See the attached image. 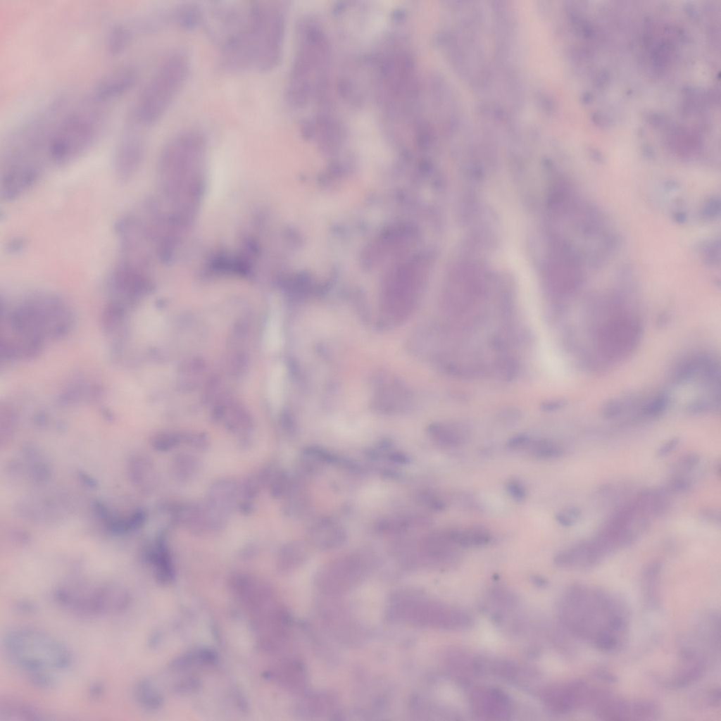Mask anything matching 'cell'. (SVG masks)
<instances>
[{
	"label": "cell",
	"mask_w": 721,
	"mask_h": 721,
	"mask_svg": "<svg viewBox=\"0 0 721 721\" xmlns=\"http://www.w3.org/2000/svg\"><path fill=\"white\" fill-rule=\"evenodd\" d=\"M558 615L571 635L601 651H617L627 640L628 608L618 596L604 589L570 586L559 600Z\"/></svg>",
	"instance_id": "1"
},
{
	"label": "cell",
	"mask_w": 721,
	"mask_h": 721,
	"mask_svg": "<svg viewBox=\"0 0 721 721\" xmlns=\"http://www.w3.org/2000/svg\"><path fill=\"white\" fill-rule=\"evenodd\" d=\"M285 6L280 1H250L247 16L218 50L221 66L230 72H269L280 61Z\"/></svg>",
	"instance_id": "2"
},
{
	"label": "cell",
	"mask_w": 721,
	"mask_h": 721,
	"mask_svg": "<svg viewBox=\"0 0 721 721\" xmlns=\"http://www.w3.org/2000/svg\"><path fill=\"white\" fill-rule=\"evenodd\" d=\"M104 106L90 96L84 106L66 112L49 132L47 161L61 165L86 152L100 134L104 121Z\"/></svg>",
	"instance_id": "3"
},
{
	"label": "cell",
	"mask_w": 721,
	"mask_h": 721,
	"mask_svg": "<svg viewBox=\"0 0 721 721\" xmlns=\"http://www.w3.org/2000/svg\"><path fill=\"white\" fill-rule=\"evenodd\" d=\"M189 70L184 52L168 54L144 84L130 115L144 127L158 122L182 91Z\"/></svg>",
	"instance_id": "4"
},
{
	"label": "cell",
	"mask_w": 721,
	"mask_h": 721,
	"mask_svg": "<svg viewBox=\"0 0 721 721\" xmlns=\"http://www.w3.org/2000/svg\"><path fill=\"white\" fill-rule=\"evenodd\" d=\"M8 658L28 672L53 674L68 669L73 661L68 647L49 634L32 627H18L4 639Z\"/></svg>",
	"instance_id": "5"
},
{
	"label": "cell",
	"mask_w": 721,
	"mask_h": 721,
	"mask_svg": "<svg viewBox=\"0 0 721 721\" xmlns=\"http://www.w3.org/2000/svg\"><path fill=\"white\" fill-rule=\"evenodd\" d=\"M54 598L63 608L87 616L118 614L131 603L127 589L109 582L64 584L54 591Z\"/></svg>",
	"instance_id": "6"
},
{
	"label": "cell",
	"mask_w": 721,
	"mask_h": 721,
	"mask_svg": "<svg viewBox=\"0 0 721 721\" xmlns=\"http://www.w3.org/2000/svg\"><path fill=\"white\" fill-rule=\"evenodd\" d=\"M641 329L635 318L620 315L607 320L596 335L601 353L609 359H618L629 354L638 344Z\"/></svg>",
	"instance_id": "7"
},
{
	"label": "cell",
	"mask_w": 721,
	"mask_h": 721,
	"mask_svg": "<svg viewBox=\"0 0 721 721\" xmlns=\"http://www.w3.org/2000/svg\"><path fill=\"white\" fill-rule=\"evenodd\" d=\"M600 687L583 680H574L548 686L541 693L546 708L556 715H565L579 709L591 710Z\"/></svg>",
	"instance_id": "8"
},
{
	"label": "cell",
	"mask_w": 721,
	"mask_h": 721,
	"mask_svg": "<svg viewBox=\"0 0 721 721\" xmlns=\"http://www.w3.org/2000/svg\"><path fill=\"white\" fill-rule=\"evenodd\" d=\"M143 127L130 115L119 137L114 165L117 177L123 182L130 180L142 163L145 151Z\"/></svg>",
	"instance_id": "9"
},
{
	"label": "cell",
	"mask_w": 721,
	"mask_h": 721,
	"mask_svg": "<svg viewBox=\"0 0 721 721\" xmlns=\"http://www.w3.org/2000/svg\"><path fill=\"white\" fill-rule=\"evenodd\" d=\"M594 714L606 720H653L660 715V709L653 701L625 699L610 693Z\"/></svg>",
	"instance_id": "10"
},
{
	"label": "cell",
	"mask_w": 721,
	"mask_h": 721,
	"mask_svg": "<svg viewBox=\"0 0 721 721\" xmlns=\"http://www.w3.org/2000/svg\"><path fill=\"white\" fill-rule=\"evenodd\" d=\"M470 704L474 715L482 720H507L513 711V703L510 696L501 689L493 686L473 691Z\"/></svg>",
	"instance_id": "11"
},
{
	"label": "cell",
	"mask_w": 721,
	"mask_h": 721,
	"mask_svg": "<svg viewBox=\"0 0 721 721\" xmlns=\"http://www.w3.org/2000/svg\"><path fill=\"white\" fill-rule=\"evenodd\" d=\"M137 79V71L134 67L130 65L119 66L105 73L98 80L90 96L105 104L128 92Z\"/></svg>",
	"instance_id": "12"
},
{
	"label": "cell",
	"mask_w": 721,
	"mask_h": 721,
	"mask_svg": "<svg viewBox=\"0 0 721 721\" xmlns=\"http://www.w3.org/2000/svg\"><path fill=\"white\" fill-rule=\"evenodd\" d=\"M604 557V553L592 541L581 542L558 552L553 561L561 568L587 570L598 565Z\"/></svg>",
	"instance_id": "13"
},
{
	"label": "cell",
	"mask_w": 721,
	"mask_h": 721,
	"mask_svg": "<svg viewBox=\"0 0 721 721\" xmlns=\"http://www.w3.org/2000/svg\"><path fill=\"white\" fill-rule=\"evenodd\" d=\"M310 543L320 549L331 550L342 546L347 539L346 531L339 522L322 517L314 520L308 529Z\"/></svg>",
	"instance_id": "14"
},
{
	"label": "cell",
	"mask_w": 721,
	"mask_h": 721,
	"mask_svg": "<svg viewBox=\"0 0 721 721\" xmlns=\"http://www.w3.org/2000/svg\"><path fill=\"white\" fill-rule=\"evenodd\" d=\"M239 483L232 477H222L210 486L205 505L210 509L230 515L237 507Z\"/></svg>",
	"instance_id": "15"
},
{
	"label": "cell",
	"mask_w": 721,
	"mask_h": 721,
	"mask_svg": "<svg viewBox=\"0 0 721 721\" xmlns=\"http://www.w3.org/2000/svg\"><path fill=\"white\" fill-rule=\"evenodd\" d=\"M144 558L153 567L155 578L160 584H167L174 579L175 570L165 533H161L154 544L146 548Z\"/></svg>",
	"instance_id": "16"
},
{
	"label": "cell",
	"mask_w": 721,
	"mask_h": 721,
	"mask_svg": "<svg viewBox=\"0 0 721 721\" xmlns=\"http://www.w3.org/2000/svg\"><path fill=\"white\" fill-rule=\"evenodd\" d=\"M417 546L422 556L433 561L451 563L457 555L458 547L451 541L446 529L427 534Z\"/></svg>",
	"instance_id": "17"
},
{
	"label": "cell",
	"mask_w": 721,
	"mask_h": 721,
	"mask_svg": "<svg viewBox=\"0 0 721 721\" xmlns=\"http://www.w3.org/2000/svg\"><path fill=\"white\" fill-rule=\"evenodd\" d=\"M451 541L457 547L477 548L486 546L491 539L490 531L482 526L446 529Z\"/></svg>",
	"instance_id": "18"
},
{
	"label": "cell",
	"mask_w": 721,
	"mask_h": 721,
	"mask_svg": "<svg viewBox=\"0 0 721 721\" xmlns=\"http://www.w3.org/2000/svg\"><path fill=\"white\" fill-rule=\"evenodd\" d=\"M44 714L35 706L25 701L8 698L0 703L1 721H27L45 720Z\"/></svg>",
	"instance_id": "19"
},
{
	"label": "cell",
	"mask_w": 721,
	"mask_h": 721,
	"mask_svg": "<svg viewBox=\"0 0 721 721\" xmlns=\"http://www.w3.org/2000/svg\"><path fill=\"white\" fill-rule=\"evenodd\" d=\"M428 522V520L422 516L393 515L382 518L377 522L375 528L382 534L396 535L405 534L412 528L426 525Z\"/></svg>",
	"instance_id": "20"
},
{
	"label": "cell",
	"mask_w": 721,
	"mask_h": 721,
	"mask_svg": "<svg viewBox=\"0 0 721 721\" xmlns=\"http://www.w3.org/2000/svg\"><path fill=\"white\" fill-rule=\"evenodd\" d=\"M203 13V5L189 2L177 6L170 13L169 17L177 27L190 31L201 26Z\"/></svg>",
	"instance_id": "21"
},
{
	"label": "cell",
	"mask_w": 721,
	"mask_h": 721,
	"mask_svg": "<svg viewBox=\"0 0 721 721\" xmlns=\"http://www.w3.org/2000/svg\"><path fill=\"white\" fill-rule=\"evenodd\" d=\"M274 465H267L259 470L248 475L239 484L240 497L242 500L253 501L264 487H268L270 479L276 470Z\"/></svg>",
	"instance_id": "22"
},
{
	"label": "cell",
	"mask_w": 721,
	"mask_h": 721,
	"mask_svg": "<svg viewBox=\"0 0 721 721\" xmlns=\"http://www.w3.org/2000/svg\"><path fill=\"white\" fill-rule=\"evenodd\" d=\"M662 563L655 560L644 568L642 574L643 591L646 603L651 608H658L660 603L659 580Z\"/></svg>",
	"instance_id": "23"
},
{
	"label": "cell",
	"mask_w": 721,
	"mask_h": 721,
	"mask_svg": "<svg viewBox=\"0 0 721 721\" xmlns=\"http://www.w3.org/2000/svg\"><path fill=\"white\" fill-rule=\"evenodd\" d=\"M200 467V460L190 453H178L172 459L171 471L179 482L191 481L198 474Z\"/></svg>",
	"instance_id": "24"
},
{
	"label": "cell",
	"mask_w": 721,
	"mask_h": 721,
	"mask_svg": "<svg viewBox=\"0 0 721 721\" xmlns=\"http://www.w3.org/2000/svg\"><path fill=\"white\" fill-rule=\"evenodd\" d=\"M308 545L301 540H294L284 544L278 553V563L282 568L291 567L301 562L308 554Z\"/></svg>",
	"instance_id": "25"
},
{
	"label": "cell",
	"mask_w": 721,
	"mask_h": 721,
	"mask_svg": "<svg viewBox=\"0 0 721 721\" xmlns=\"http://www.w3.org/2000/svg\"><path fill=\"white\" fill-rule=\"evenodd\" d=\"M132 38L131 28L125 24H117L109 30L106 38V49L112 55L123 52Z\"/></svg>",
	"instance_id": "26"
},
{
	"label": "cell",
	"mask_w": 721,
	"mask_h": 721,
	"mask_svg": "<svg viewBox=\"0 0 721 721\" xmlns=\"http://www.w3.org/2000/svg\"><path fill=\"white\" fill-rule=\"evenodd\" d=\"M134 696L136 701L142 708L154 710L158 708L161 698L150 681L142 679L138 681L134 687Z\"/></svg>",
	"instance_id": "27"
},
{
	"label": "cell",
	"mask_w": 721,
	"mask_h": 721,
	"mask_svg": "<svg viewBox=\"0 0 721 721\" xmlns=\"http://www.w3.org/2000/svg\"><path fill=\"white\" fill-rule=\"evenodd\" d=\"M294 479L287 471L277 468L268 485L270 496L275 499L284 498L293 487Z\"/></svg>",
	"instance_id": "28"
},
{
	"label": "cell",
	"mask_w": 721,
	"mask_h": 721,
	"mask_svg": "<svg viewBox=\"0 0 721 721\" xmlns=\"http://www.w3.org/2000/svg\"><path fill=\"white\" fill-rule=\"evenodd\" d=\"M527 449L532 456L539 459L558 458L563 454L560 446L549 439L530 442Z\"/></svg>",
	"instance_id": "29"
},
{
	"label": "cell",
	"mask_w": 721,
	"mask_h": 721,
	"mask_svg": "<svg viewBox=\"0 0 721 721\" xmlns=\"http://www.w3.org/2000/svg\"><path fill=\"white\" fill-rule=\"evenodd\" d=\"M151 443L155 450L168 451L183 443V435L174 432H160L153 436Z\"/></svg>",
	"instance_id": "30"
},
{
	"label": "cell",
	"mask_w": 721,
	"mask_h": 721,
	"mask_svg": "<svg viewBox=\"0 0 721 721\" xmlns=\"http://www.w3.org/2000/svg\"><path fill=\"white\" fill-rule=\"evenodd\" d=\"M434 441L445 447H456L463 441V437L453 430L444 427H434L431 430Z\"/></svg>",
	"instance_id": "31"
},
{
	"label": "cell",
	"mask_w": 721,
	"mask_h": 721,
	"mask_svg": "<svg viewBox=\"0 0 721 721\" xmlns=\"http://www.w3.org/2000/svg\"><path fill=\"white\" fill-rule=\"evenodd\" d=\"M420 502L427 508L434 511H442L446 508L445 500L432 490H424L419 496Z\"/></svg>",
	"instance_id": "32"
},
{
	"label": "cell",
	"mask_w": 721,
	"mask_h": 721,
	"mask_svg": "<svg viewBox=\"0 0 721 721\" xmlns=\"http://www.w3.org/2000/svg\"><path fill=\"white\" fill-rule=\"evenodd\" d=\"M582 515L581 510L579 508L575 506H570L565 508L563 510L558 512L556 514V521L562 526L571 527L577 520H579Z\"/></svg>",
	"instance_id": "33"
},
{
	"label": "cell",
	"mask_w": 721,
	"mask_h": 721,
	"mask_svg": "<svg viewBox=\"0 0 721 721\" xmlns=\"http://www.w3.org/2000/svg\"><path fill=\"white\" fill-rule=\"evenodd\" d=\"M668 402L669 399L667 395H658L646 406L644 413L650 417L658 416L666 409Z\"/></svg>",
	"instance_id": "34"
},
{
	"label": "cell",
	"mask_w": 721,
	"mask_h": 721,
	"mask_svg": "<svg viewBox=\"0 0 721 721\" xmlns=\"http://www.w3.org/2000/svg\"><path fill=\"white\" fill-rule=\"evenodd\" d=\"M183 443L198 451H205L209 446V439L203 433H192L183 435Z\"/></svg>",
	"instance_id": "35"
},
{
	"label": "cell",
	"mask_w": 721,
	"mask_h": 721,
	"mask_svg": "<svg viewBox=\"0 0 721 721\" xmlns=\"http://www.w3.org/2000/svg\"><path fill=\"white\" fill-rule=\"evenodd\" d=\"M506 489L510 497L518 502H521L526 499V487L518 479L511 478L508 479L506 483Z\"/></svg>",
	"instance_id": "36"
},
{
	"label": "cell",
	"mask_w": 721,
	"mask_h": 721,
	"mask_svg": "<svg viewBox=\"0 0 721 721\" xmlns=\"http://www.w3.org/2000/svg\"><path fill=\"white\" fill-rule=\"evenodd\" d=\"M700 705L708 707H716L720 703V689L719 687L712 688L702 693L698 698Z\"/></svg>",
	"instance_id": "37"
},
{
	"label": "cell",
	"mask_w": 721,
	"mask_h": 721,
	"mask_svg": "<svg viewBox=\"0 0 721 721\" xmlns=\"http://www.w3.org/2000/svg\"><path fill=\"white\" fill-rule=\"evenodd\" d=\"M700 456L696 453L684 455L678 461L679 468L684 472H690L699 463Z\"/></svg>",
	"instance_id": "38"
},
{
	"label": "cell",
	"mask_w": 721,
	"mask_h": 721,
	"mask_svg": "<svg viewBox=\"0 0 721 721\" xmlns=\"http://www.w3.org/2000/svg\"><path fill=\"white\" fill-rule=\"evenodd\" d=\"M691 487V481L684 475L675 476L670 482V488L675 492H684Z\"/></svg>",
	"instance_id": "39"
},
{
	"label": "cell",
	"mask_w": 721,
	"mask_h": 721,
	"mask_svg": "<svg viewBox=\"0 0 721 721\" xmlns=\"http://www.w3.org/2000/svg\"><path fill=\"white\" fill-rule=\"evenodd\" d=\"M679 443V439L677 437L670 439L658 448L657 451L658 456L664 457L669 455L677 447Z\"/></svg>",
	"instance_id": "40"
},
{
	"label": "cell",
	"mask_w": 721,
	"mask_h": 721,
	"mask_svg": "<svg viewBox=\"0 0 721 721\" xmlns=\"http://www.w3.org/2000/svg\"><path fill=\"white\" fill-rule=\"evenodd\" d=\"M529 443L527 437L520 435L511 439L508 442V446L513 449H527Z\"/></svg>",
	"instance_id": "41"
},
{
	"label": "cell",
	"mask_w": 721,
	"mask_h": 721,
	"mask_svg": "<svg viewBox=\"0 0 721 721\" xmlns=\"http://www.w3.org/2000/svg\"><path fill=\"white\" fill-rule=\"evenodd\" d=\"M621 410V406L617 401H610L606 405L603 415L606 418H611L617 416Z\"/></svg>",
	"instance_id": "42"
}]
</instances>
